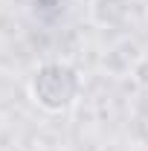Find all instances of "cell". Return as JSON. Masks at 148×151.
<instances>
[{
	"mask_svg": "<svg viewBox=\"0 0 148 151\" xmlns=\"http://www.w3.org/2000/svg\"><path fill=\"white\" fill-rule=\"evenodd\" d=\"M78 73H75L70 64H61V61H50V64H41L29 81V93L32 102L38 108L50 113H61L67 111L78 96Z\"/></svg>",
	"mask_w": 148,
	"mask_h": 151,
	"instance_id": "obj_1",
	"label": "cell"
},
{
	"mask_svg": "<svg viewBox=\"0 0 148 151\" xmlns=\"http://www.w3.org/2000/svg\"><path fill=\"white\" fill-rule=\"evenodd\" d=\"M128 15V0H93L90 3V18L99 26H122Z\"/></svg>",
	"mask_w": 148,
	"mask_h": 151,
	"instance_id": "obj_2",
	"label": "cell"
},
{
	"mask_svg": "<svg viewBox=\"0 0 148 151\" xmlns=\"http://www.w3.org/2000/svg\"><path fill=\"white\" fill-rule=\"evenodd\" d=\"M131 76H134V81H137L139 87H148V55L134 61V67H131Z\"/></svg>",
	"mask_w": 148,
	"mask_h": 151,
	"instance_id": "obj_3",
	"label": "cell"
}]
</instances>
